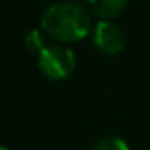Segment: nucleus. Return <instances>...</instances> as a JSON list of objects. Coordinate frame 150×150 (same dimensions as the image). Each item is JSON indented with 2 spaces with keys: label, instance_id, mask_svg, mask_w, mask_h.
<instances>
[{
  "label": "nucleus",
  "instance_id": "obj_1",
  "mask_svg": "<svg viewBox=\"0 0 150 150\" xmlns=\"http://www.w3.org/2000/svg\"><path fill=\"white\" fill-rule=\"evenodd\" d=\"M40 28L49 38L59 44H74L89 35L91 18L79 4L56 2L42 14Z\"/></svg>",
  "mask_w": 150,
  "mask_h": 150
},
{
  "label": "nucleus",
  "instance_id": "obj_2",
  "mask_svg": "<svg viewBox=\"0 0 150 150\" xmlns=\"http://www.w3.org/2000/svg\"><path fill=\"white\" fill-rule=\"evenodd\" d=\"M75 56L74 52L65 47L63 44H52L45 45L38 52V68L40 72L52 79V80H63L75 70Z\"/></svg>",
  "mask_w": 150,
  "mask_h": 150
},
{
  "label": "nucleus",
  "instance_id": "obj_3",
  "mask_svg": "<svg viewBox=\"0 0 150 150\" xmlns=\"http://www.w3.org/2000/svg\"><path fill=\"white\" fill-rule=\"evenodd\" d=\"M93 44L101 54L113 56L124 47V33L110 21H100L93 32Z\"/></svg>",
  "mask_w": 150,
  "mask_h": 150
},
{
  "label": "nucleus",
  "instance_id": "obj_4",
  "mask_svg": "<svg viewBox=\"0 0 150 150\" xmlns=\"http://www.w3.org/2000/svg\"><path fill=\"white\" fill-rule=\"evenodd\" d=\"M126 2L127 0H89V7L101 21H110L124 11Z\"/></svg>",
  "mask_w": 150,
  "mask_h": 150
},
{
  "label": "nucleus",
  "instance_id": "obj_5",
  "mask_svg": "<svg viewBox=\"0 0 150 150\" xmlns=\"http://www.w3.org/2000/svg\"><path fill=\"white\" fill-rule=\"evenodd\" d=\"M93 150H131L129 145L122 140V138H117V136H108V138H103L100 140Z\"/></svg>",
  "mask_w": 150,
  "mask_h": 150
},
{
  "label": "nucleus",
  "instance_id": "obj_6",
  "mask_svg": "<svg viewBox=\"0 0 150 150\" xmlns=\"http://www.w3.org/2000/svg\"><path fill=\"white\" fill-rule=\"evenodd\" d=\"M25 44L30 51H35V52H40L45 44H44V35L38 32V30H32L26 37H25Z\"/></svg>",
  "mask_w": 150,
  "mask_h": 150
},
{
  "label": "nucleus",
  "instance_id": "obj_7",
  "mask_svg": "<svg viewBox=\"0 0 150 150\" xmlns=\"http://www.w3.org/2000/svg\"><path fill=\"white\" fill-rule=\"evenodd\" d=\"M0 150H11V149H7V147H0Z\"/></svg>",
  "mask_w": 150,
  "mask_h": 150
}]
</instances>
